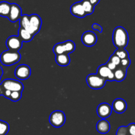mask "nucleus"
I'll list each match as a JSON object with an SVG mask.
<instances>
[{
  "label": "nucleus",
  "instance_id": "21",
  "mask_svg": "<svg viewBox=\"0 0 135 135\" xmlns=\"http://www.w3.org/2000/svg\"><path fill=\"white\" fill-rule=\"evenodd\" d=\"M81 3L86 15H90L94 13V6L88 0H83L81 1Z\"/></svg>",
  "mask_w": 135,
  "mask_h": 135
},
{
  "label": "nucleus",
  "instance_id": "35",
  "mask_svg": "<svg viewBox=\"0 0 135 135\" xmlns=\"http://www.w3.org/2000/svg\"><path fill=\"white\" fill-rule=\"evenodd\" d=\"M3 92V88L1 86V84H0V96H2Z\"/></svg>",
  "mask_w": 135,
  "mask_h": 135
},
{
  "label": "nucleus",
  "instance_id": "22",
  "mask_svg": "<svg viewBox=\"0 0 135 135\" xmlns=\"http://www.w3.org/2000/svg\"><path fill=\"white\" fill-rule=\"evenodd\" d=\"M53 51H54V53L55 54V55H59V54H67V53H66L65 47L63 42L56 44L54 46V48H53Z\"/></svg>",
  "mask_w": 135,
  "mask_h": 135
},
{
  "label": "nucleus",
  "instance_id": "29",
  "mask_svg": "<svg viewBox=\"0 0 135 135\" xmlns=\"http://www.w3.org/2000/svg\"><path fill=\"white\" fill-rule=\"evenodd\" d=\"M116 135H129L128 134L127 127L121 126L118 128Z\"/></svg>",
  "mask_w": 135,
  "mask_h": 135
},
{
  "label": "nucleus",
  "instance_id": "25",
  "mask_svg": "<svg viewBox=\"0 0 135 135\" xmlns=\"http://www.w3.org/2000/svg\"><path fill=\"white\" fill-rule=\"evenodd\" d=\"M114 54L117 55L121 59H125L126 57H129V52L125 50V48H117L115 51Z\"/></svg>",
  "mask_w": 135,
  "mask_h": 135
},
{
  "label": "nucleus",
  "instance_id": "26",
  "mask_svg": "<svg viewBox=\"0 0 135 135\" xmlns=\"http://www.w3.org/2000/svg\"><path fill=\"white\" fill-rule=\"evenodd\" d=\"M22 98V92L19 91H13L11 93L9 99L12 102H18Z\"/></svg>",
  "mask_w": 135,
  "mask_h": 135
},
{
  "label": "nucleus",
  "instance_id": "5",
  "mask_svg": "<svg viewBox=\"0 0 135 135\" xmlns=\"http://www.w3.org/2000/svg\"><path fill=\"white\" fill-rule=\"evenodd\" d=\"M1 85L4 89L11 91H19L22 92L24 90V85L19 80L15 79H7L4 80L1 83Z\"/></svg>",
  "mask_w": 135,
  "mask_h": 135
},
{
  "label": "nucleus",
  "instance_id": "18",
  "mask_svg": "<svg viewBox=\"0 0 135 135\" xmlns=\"http://www.w3.org/2000/svg\"><path fill=\"white\" fill-rule=\"evenodd\" d=\"M18 36L21 38L22 42H29L30 41H32V40L33 39L34 36L30 34L28 31H27L25 29L20 27L19 29H18Z\"/></svg>",
  "mask_w": 135,
  "mask_h": 135
},
{
  "label": "nucleus",
  "instance_id": "23",
  "mask_svg": "<svg viewBox=\"0 0 135 135\" xmlns=\"http://www.w3.org/2000/svg\"><path fill=\"white\" fill-rule=\"evenodd\" d=\"M63 44H64L66 53H67V54H71V53H73L75 50L76 46H75V44L74 43V42H73V41L67 40L65 41V42H63Z\"/></svg>",
  "mask_w": 135,
  "mask_h": 135
},
{
  "label": "nucleus",
  "instance_id": "14",
  "mask_svg": "<svg viewBox=\"0 0 135 135\" xmlns=\"http://www.w3.org/2000/svg\"><path fill=\"white\" fill-rule=\"evenodd\" d=\"M70 11L73 15L78 18H84L86 16V14L84 12L83 5H82L81 1L76 2L73 4L70 8Z\"/></svg>",
  "mask_w": 135,
  "mask_h": 135
},
{
  "label": "nucleus",
  "instance_id": "13",
  "mask_svg": "<svg viewBox=\"0 0 135 135\" xmlns=\"http://www.w3.org/2000/svg\"><path fill=\"white\" fill-rule=\"evenodd\" d=\"M112 109L117 113H123L127 110V104L122 98H117L113 102L112 105Z\"/></svg>",
  "mask_w": 135,
  "mask_h": 135
},
{
  "label": "nucleus",
  "instance_id": "32",
  "mask_svg": "<svg viewBox=\"0 0 135 135\" xmlns=\"http://www.w3.org/2000/svg\"><path fill=\"white\" fill-rule=\"evenodd\" d=\"M106 65L108 66V68H109L110 70H112V71H114L115 70V69L117 68V66H116L114 63H113L112 61H109V60H108V61L107 62Z\"/></svg>",
  "mask_w": 135,
  "mask_h": 135
},
{
  "label": "nucleus",
  "instance_id": "11",
  "mask_svg": "<svg viewBox=\"0 0 135 135\" xmlns=\"http://www.w3.org/2000/svg\"><path fill=\"white\" fill-rule=\"evenodd\" d=\"M98 75H100L101 77L104 78L106 80L109 81H113L114 80V73L113 71L109 69L106 65H101L99 66L97 69V73Z\"/></svg>",
  "mask_w": 135,
  "mask_h": 135
},
{
  "label": "nucleus",
  "instance_id": "20",
  "mask_svg": "<svg viewBox=\"0 0 135 135\" xmlns=\"http://www.w3.org/2000/svg\"><path fill=\"white\" fill-rule=\"evenodd\" d=\"M11 4L7 1H1L0 2V16L3 17H7L9 14L11 9Z\"/></svg>",
  "mask_w": 135,
  "mask_h": 135
},
{
  "label": "nucleus",
  "instance_id": "28",
  "mask_svg": "<svg viewBox=\"0 0 135 135\" xmlns=\"http://www.w3.org/2000/svg\"><path fill=\"white\" fill-rule=\"evenodd\" d=\"M109 60L111 61H112L113 63H114V64L117 67V66L119 65L120 62H121V59H120V58L117 55H115L114 53H113V54L111 55V57H109Z\"/></svg>",
  "mask_w": 135,
  "mask_h": 135
},
{
  "label": "nucleus",
  "instance_id": "16",
  "mask_svg": "<svg viewBox=\"0 0 135 135\" xmlns=\"http://www.w3.org/2000/svg\"><path fill=\"white\" fill-rule=\"evenodd\" d=\"M55 62L57 64L61 67L69 65L71 62V59L68 54H62L55 55Z\"/></svg>",
  "mask_w": 135,
  "mask_h": 135
},
{
  "label": "nucleus",
  "instance_id": "30",
  "mask_svg": "<svg viewBox=\"0 0 135 135\" xmlns=\"http://www.w3.org/2000/svg\"><path fill=\"white\" fill-rule=\"evenodd\" d=\"M127 127L128 134L129 135H135V123L129 124Z\"/></svg>",
  "mask_w": 135,
  "mask_h": 135
},
{
  "label": "nucleus",
  "instance_id": "24",
  "mask_svg": "<svg viewBox=\"0 0 135 135\" xmlns=\"http://www.w3.org/2000/svg\"><path fill=\"white\" fill-rule=\"evenodd\" d=\"M9 131V125L5 121L0 120V135H6Z\"/></svg>",
  "mask_w": 135,
  "mask_h": 135
},
{
  "label": "nucleus",
  "instance_id": "4",
  "mask_svg": "<svg viewBox=\"0 0 135 135\" xmlns=\"http://www.w3.org/2000/svg\"><path fill=\"white\" fill-rule=\"evenodd\" d=\"M66 121V117L64 112L60 110H56L50 114L49 121L53 127L55 128H59L63 126Z\"/></svg>",
  "mask_w": 135,
  "mask_h": 135
},
{
  "label": "nucleus",
  "instance_id": "8",
  "mask_svg": "<svg viewBox=\"0 0 135 135\" xmlns=\"http://www.w3.org/2000/svg\"><path fill=\"white\" fill-rule=\"evenodd\" d=\"M22 41L18 36H11L7 39L6 46L8 50L18 51L22 47Z\"/></svg>",
  "mask_w": 135,
  "mask_h": 135
},
{
  "label": "nucleus",
  "instance_id": "27",
  "mask_svg": "<svg viewBox=\"0 0 135 135\" xmlns=\"http://www.w3.org/2000/svg\"><path fill=\"white\" fill-rule=\"evenodd\" d=\"M131 63V59L129 57H126L125 59H121V62H120V64L119 66L127 69L129 67V66H130Z\"/></svg>",
  "mask_w": 135,
  "mask_h": 135
},
{
  "label": "nucleus",
  "instance_id": "12",
  "mask_svg": "<svg viewBox=\"0 0 135 135\" xmlns=\"http://www.w3.org/2000/svg\"><path fill=\"white\" fill-rule=\"evenodd\" d=\"M112 105H109L108 103H102L99 104L97 108V114L100 118L106 119L112 115Z\"/></svg>",
  "mask_w": 135,
  "mask_h": 135
},
{
  "label": "nucleus",
  "instance_id": "31",
  "mask_svg": "<svg viewBox=\"0 0 135 135\" xmlns=\"http://www.w3.org/2000/svg\"><path fill=\"white\" fill-rule=\"evenodd\" d=\"M92 28L94 29V30H96V31L99 32L100 33L102 32L103 28L102 27L101 25H100L98 23H94L93 25H92Z\"/></svg>",
  "mask_w": 135,
  "mask_h": 135
},
{
  "label": "nucleus",
  "instance_id": "19",
  "mask_svg": "<svg viewBox=\"0 0 135 135\" xmlns=\"http://www.w3.org/2000/svg\"><path fill=\"white\" fill-rule=\"evenodd\" d=\"M19 25L20 27L25 29V30H26L30 33L31 27H30V21H29V15H22L19 20Z\"/></svg>",
  "mask_w": 135,
  "mask_h": 135
},
{
  "label": "nucleus",
  "instance_id": "1",
  "mask_svg": "<svg viewBox=\"0 0 135 135\" xmlns=\"http://www.w3.org/2000/svg\"><path fill=\"white\" fill-rule=\"evenodd\" d=\"M112 40L117 48H125L129 44V34L123 27L117 26L113 30Z\"/></svg>",
  "mask_w": 135,
  "mask_h": 135
},
{
  "label": "nucleus",
  "instance_id": "3",
  "mask_svg": "<svg viewBox=\"0 0 135 135\" xmlns=\"http://www.w3.org/2000/svg\"><path fill=\"white\" fill-rule=\"evenodd\" d=\"M107 80L98 74H90L86 77V83L93 90L102 89L105 85Z\"/></svg>",
  "mask_w": 135,
  "mask_h": 135
},
{
  "label": "nucleus",
  "instance_id": "2",
  "mask_svg": "<svg viewBox=\"0 0 135 135\" xmlns=\"http://www.w3.org/2000/svg\"><path fill=\"white\" fill-rule=\"evenodd\" d=\"M21 55L18 51L7 50L3 51L0 55V61L1 64L5 66L13 65L20 61Z\"/></svg>",
  "mask_w": 135,
  "mask_h": 135
},
{
  "label": "nucleus",
  "instance_id": "15",
  "mask_svg": "<svg viewBox=\"0 0 135 135\" xmlns=\"http://www.w3.org/2000/svg\"><path fill=\"white\" fill-rule=\"evenodd\" d=\"M110 129V123L105 119H102L96 124V130L100 134H106Z\"/></svg>",
  "mask_w": 135,
  "mask_h": 135
},
{
  "label": "nucleus",
  "instance_id": "7",
  "mask_svg": "<svg viewBox=\"0 0 135 135\" xmlns=\"http://www.w3.org/2000/svg\"><path fill=\"white\" fill-rule=\"evenodd\" d=\"M29 21L30 23V33L33 36L38 34L40 30L41 27H42V18L38 15L32 14L29 15Z\"/></svg>",
  "mask_w": 135,
  "mask_h": 135
},
{
  "label": "nucleus",
  "instance_id": "9",
  "mask_svg": "<svg viewBox=\"0 0 135 135\" xmlns=\"http://www.w3.org/2000/svg\"><path fill=\"white\" fill-rule=\"evenodd\" d=\"M81 41L83 44L86 47H92L97 42V36L93 32L86 31L82 35Z\"/></svg>",
  "mask_w": 135,
  "mask_h": 135
},
{
  "label": "nucleus",
  "instance_id": "6",
  "mask_svg": "<svg viewBox=\"0 0 135 135\" xmlns=\"http://www.w3.org/2000/svg\"><path fill=\"white\" fill-rule=\"evenodd\" d=\"M31 75V69L28 65L25 64L17 66L15 71V76L21 80H25Z\"/></svg>",
  "mask_w": 135,
  "mask_h": 135
},
{
  "label": "nucleus",
  "instance_id": "33",
  "mask_svg": "<svg viewBox=\"0 0 135 135\" xmlns=\"http://www.w3.org/2000/svg\"><path fill=\"white\" fill-rule=\"evenodd\" d=\"M11 93V91L9 90H5L3 88V95L4 97L6 98L9 99V96H10Z\"/></svg>",
  "mask_w": 135,
  "mask_h": 135
},
{
  "label": "nucleus",
  "instance_id": "10",
  "mask_svg": "<svg viewBox=\"0 0 135 135\" xmlns=\"http://www.w3.org/2000/svg\"><path fill=\"white\" fill-rule=\"evenodd\" d=\"M22 16V9L17 3L11 4V9L8 15V19L12 22H15L19 21Z\"/></svg>",
  "mask_w": 135,
  "mask_h": 135
},
{
  "label": "nucleus",
  "instance_id": "36",
  "mask_svg": "<svg viewBox=\"0 0 135 135\" xmlns=\"http://www.w3.org/2000/svg\"><path fill=\"white\" fill-rule=\"evenodd\" d=\"M3 73V69L0 67V79H1V76H2Z\"/></svg>",
  "mask_w": 135,
  "mask_h": 135
},
{
  "label": "nucleus",
  "instance_id": "17",
  "mask_svg": "<svg viewBox=\"0 0 135 135\" xmlns=\"http://www.w3.org/2000/svg\"><path fill=\"white\" fill-rule=\"evenodd\" d=\"M127 69L120 66H117L113 73H114V80L117 82H121L125 79L127 76Z\"/></svg>",
  "mask_w": 135,
  "mask_h": 135
},
{
  "label": "nucleus",
  "instance_id": "34",
  "mask_svg": "<svg viewBox=\"0 0 135 135\" xmlns=\"http://www.w3.org/2000/svg\"><path fill=\"white\" fill-rule=\"evenodd\" d=\"M88 1H89L91 3H92V5L95 7L96 5H98V3L100 2V0H88Z\"/></svg>",
  "mask_w": 135,
  "mask_h": 135
}]
</instances>
